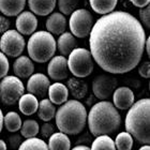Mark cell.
Wrapping results in <instances>:
<instances>
[{"mask_svg": "<svg viewBox=\"0 0 150 150\" xmlns=\"http://www.w3.org/2000/svg\"><path fill=\"white\" fill-rule=\"evenodd\" d=\"M54 133H55V129L50 123L45 122L44 125H42V127H41V134H42V136L44 138H50Z\"/></svg>", "mask_w": 150, "mask_h": 150, "instance_id": "34", "label": "cell"}, {"mask_svg": "<svg viewBox=\"0 0 150 150\" xmlns=\"http://www.w3.org/2000/svg\"><path fill=\"white\" fill-rule=\"evenodd\" d=\"M115 147L118 150H131L133 147V137L129 134L128 132H120L116 136L115 141Z\"/></svg>", "mask_w": 150, "mask_h": 150, "instance_id": "29", "label": "cell"}, {"mask_svg": "<svg viewBox=\"0 0 150 150\" xmlns=\"http://www.w3.org/2000/svg\"><path fill=\"white\" fill-rule=\"evenodd\" d=\"M91 9L101 15H106L115 10L118 0H89Z\"/></svg>", "mask_w": 150, "mask_h": 150, "instance_id": "24", "label": "cell"}, {"mask_svg": "<svg viewBox=\"0 0 150 150\" xmlns=\"http://www.w3.org/2000/svg\"><path fill=\"white\" fill-rule=\"evenodd\" d=\"M10 69V63L6 56L0 52V78L6 77Z\"/></svg>", "mask_w": 150, "mask_h": 150, "instance_id": "32", "label": "cell"}, {"mask_svg": "<svg viewBox=\"0 0 150 150\" xmlns=\"http://www.w3.org/2000/svg\"><path fill=\"white\" fill-rule=\"evenodd\" d=\"M70 30L74 37L86 38L89 35L93 26V17L88 10L77 9L70 17Z\"/></svg>", "mask_w": 150, "mask_h": 150, "instance_id": "8", "label": "cell"}, {"mask_svg": "<svg viewBox=\"0 0 150 150\" xmlns=\"http://www.w3.org/2000/svg\"><path fill=\"white\" fill-rule=\"evenodd\" d=\"M56 40L47 31H37L32 33L27 43L29 58L32 61L44 63L50 61L56 53Z\"/></svg>", "mask_w": 150, "mask_h": 150, "instance_id": "5", "label": "cell"}, {"mask_svg": "<svg viewBox=\"0 0 150 150\" xmlns=\"http://www.w3.org/2000/svg\"><path fill=\"white\" fill-rule=\"evenodd\" d=\"M22 119L15 112H9L6 116H3V125L11 133H15L22 127Z\"/></svg>", "mask_w": 150, "mask_h": 150, "instance_id": "27", "label": "cell"}, {"mask_svg": "<svg viewBox=\"0 0 150 150\" xmlns=\"http://www.w3.org/2000/svg\"><path fill=\"white\" fill-rule=\"evenodd\" d=\"M24 92V84L16 76H6L0 81V100L6 105H14Z\"/></svg>", "mask_w": 150, "mask_h": 150, "instance_id": "7", "label": "cell"}, {"mask_svg": "<svg viewBox=\"0 0 150 150\" xmlns=\"http://www.w3.org/2000/svg\"><path fill=\"white\" fill-rule=\"evenodd\" d=\"M135 96L129 87H118L112 93L114 106L117 110H129L134 104Z\"/></svg>", "mask_w": 150, "mask_h": 150, "instance_id": "14", "label": "cell"}, {"mask_svg": "<svg viewBox=\"0 0 150 150\" xmlns=\"http://www.w3.org/2000/svg\"><path fill=\"white\" fill-rule=\"evenodd\" d=\"M18 150H48L47 144L41 138H28L19 145Z\"/></svg>", "mask_w": 150, "mask_h": 150, "instance_id": "30", "label": "cell"}, {"mask_svg": "<svg viewBox=\"0 0 150 150\" xmlns=\"http://www.w3.org/2000/svg\"><path fill=\"white\" fill-rule=\"evenodd\" d=\"M56 114V107L48 99H43L39 102V107H38V116L41 120L45 122L50 121L53 118H55Z\"/></svg>", "mask_w": 150, "mask_h": 150, "instance_id": "25", "label": "cell"}, {"mask_svg": "<svg viewBox=\"0 0 150 150\" xmlns=\"http://www.w3.org/2000/svg\"><path fill=\"white\" fill-rule=\"evenodd\" d=\"M78 0H58V8L62 15H71L78 6Z\"/></svg>", "mask_w": 150, "mask_h": 150, "instance_id": "31", "label": "cell"}, {"mask_svg": "<svg viewBox=\"0 0 150 150\" xmlns=\"http://www.w3.org/2000/svg\"><path fill=\"white\" fill-rule=\"evenodd\" d=\"M89 131L93 136L114 134L121 125V116L114 104L108 101L98 102L87 114Z\"/></svg>", "mask_w": 150, "mask_h": 150, "instance_id": "2", "label": "cell"}, {"mask_svg": "<svg viewBox=\"0 0 150 150\" xmlns=\"http://www.w3.org/2000/svg\"><path fill=\"white\" fill-rule=\"evenodd\" d=\"M139 19L146 28H150V6H147L139 10ZM141 23V24H142Z\"/></svg>", "mask_w": 150, "mask_h": 150, "instance_id": "33", "label": "cell"}, {"mask_svg": "<svg viewBox=\"0 0 150 150\" xmlns=\"http://www.w3.org/2000/svg\"><path fill=\"white\" fill-rule=\"evenodd\" d=\"M145 50H146L147 56H150V39L149 38H146V42H145Z\"/></svg>", "mask_w": 150, "mask_h": 150, "instance_id": "39", "label": "cell"}, {"mask_svg": "<svg viewBox=\"0 0 150 150\" xmlns=\"http://www.w3.org/2000/svg\"><path fill=\"white\" fill-rule=\"evenodd\" d=\"M26 47L25 39L16 30H8L0 39V50L6 56L19 57Z\"/></svg>", "mask_w": 150, "mask_h": 150, "instance_id": "9", "label": "cell"}, {"mask_svg": "<svg viewBox=\"0 0 150 150\" xmlns=\"http://www.w3.org/2000/svg\"><path fill=\"white\" fill-rule=\"evenodd\" d=\"M0 150H6V144L3 139H0Z\"/></svg>", "mask_w": 150, "mask_h": 150, "instance_id": "42", "label": "cell"}, {"mask_svg": "<svg viewBox=\"0 0 150 150\" xmlns=\"http://www.w3.org/2000/svg\"><path fill=\"white\" fill-rule=\"evenodd\" d=\"M10 142H11V147L12 148H16L19 144V142H21V138H19V136H17V135H13L12 137H10Z\"/></svg>", "mask_w": 150, "mask_h": 150, "instance_id": "38", "label": "cell"}, {"mask_svg": "<svg viewBox=\"0 0 150 150\" xmlns=\"http://www.w3.org/2000/svg\"><path fill=\"white\" fill-rule=\"evenodd\" d=\"M67 88L71 92L75 100H81L86 97L88 92V85L86 81H84L81 78L71 77L67 81Z\"/></svg>", "mask_w": 150, "mask_h": 150, "instance_id": "21", "label": "cell"}, {"mask_svg": "<svg viewBox=\"0 0 150 150\" xmlns=\"http://www.w3.org/2000/svg\"><path fill=\"white\" fill-rule=\"evenodd\" d=\"M48 150H70L71 149V141L69 136L64 133H54L48 138L47 144Z\"/></svg>", "mask_w": 150, "mask_h": 150, "instance_id": "23", "label": "cell"}, {"mask_svg": "<svg viewBox=\"0 0 150 150\" xmlns=\"http://www.w3.org/2000/svg\"><path fill=\"white\" fill-rule=\"evenodd\" d=\"M45 26H46L47 32H50V35H62L63 32H66L67 29L66 16L58 12L52 13L50 17L46 19Z\"/></svg>", "mask_w": 150, "mask_h": 150, "instance_id": "16", "label": "cell"}, {"mask_svg": "<svg viewBox=\"0 0 150 150\" xmlns=\"http://www.w3.org/2000/svg\"><path fill=\"white\" fill-rule=\"evenodd\" d=\"M47 74L54 81H59L67 79L69 75V68H68V61L66 57H53L47 66Z\"/></svg>", "mask_w": 150, "mask_h": 150, "instance_id": "12", "label": "cell"}, {"mask_svg": "<svg viewBox=\"0 0 150 150\" xmlns=\"http://www.w3.org/2000/svg\"><path fill=\"white\" fill-rule=\"evenodd\" d=\"M2 128H3V114L1 108H0V133L2 131Z\"/></svg>", "mask_w": 150, "mask_h": 150, "instance_id": "41", "label": "cell"}, {"mask_svg": "<svg viewBox=\"0 0 150 150\" xmlns=\"http://www.w3.org/2000/svg\"><path fill=\"white\" fill-rule=\"evenodd\" d=\"M10 25H11V23L8 18H6V16H2L0 15V33H4L6 31H8L10 28Z\"/></svg>", "mask_w": 150, "mask_h": 150, "instance_id": "36", "label": "cell"}, {"mask_svg": "<svg viewBox=\"0 0 150 150\" xmlns=\"http://www.w3.org/2000/svg\"><path fill=\"white\" fill-rule=\"evenodd\" d=\"M50 86V78L46 75L42 73H35L29 77L27 83V91L35 98H44L47 94Z\"/></svg>", "mask_w": 150, "mask_h": 150, "instance_id": "11", "label": "cell"}, {"mask_svg": "<svg viewBox=\"0 0 150 150\" xmlns=\"http://www.w3.org/2000/svg\"><path fill=\"white\" fill-rule=\"evenodd\" d=\"M138 150H150V146L149 145H144V146H142Z\"/></svg>", "mask_w": 150, "mask_h": 150, "instance_id": "43", "label": "cell"}, {"mask_svg": "<svg viewBox=\"0 0 150 150\" xmlns=\"http://www.w3.org/2000/svg\"><path fill=\"white\" fill-rule=\"evenodd\" d=\"M13 71L16 77L29 78L35 72V64L27 56H19L13 63Z\"/></svg>", "mask_w": 150, "mask_h": 150, "instance_id": "15", "label": "cell"}, {"mask_svg": "<svg viewBox=\"0 0 150 150\" xmlns=\"http://www.w3.org/2000/svg\"><path fill=\"white\" fill-rule=\"evenodd\" d=\"M48 100L55 105H62L66 103L69 98V90L67 88L66 85L61 84V83H55V84L50 85L48 88Z\"/></svg>", "mask_w": 150, "mask_h": 150, "instance_id": "17", "label": "cell"}, {"mask_svg": "<svg viewBox=\"0 0 150 150\" xmlns=\"http://www.w3.org/2000/svg\"><path fill=\"white\" fill-rule=\"evenodd\" d=\"M130 1H131L135 6L141 8V9L149 6V2H150V0H130Z\"/></svg>", "mask_w": 150, "mask_h": 150, "instance_id": "37", "label": "cell"}, {"mask_svg": "<svg viewBox=\"0 0 150 150\" xmlns=\"http://www.w3.org/2000/svg\"><path fill=\"white\" fill-rule=\"evenodd\" d=\"M138 73L142 77L149 78L150 77V62L149 61H145L139 66L138 68Z\"/></svg>", "mask_w": 150, "mask_h": 150, "instance_id": "35", "label": "cell"}, {"mask_svg": "<svg viewBox=\"0 0 150 150\" xmlns=\"http://www.w3.org/2000/svg\"><path fill=\"white\" fill-rule=\"evenodd\" d=\"M118 86V81L114 76L107 74L98 75L92 83V91L94 97L101 101H106L112 97L114 91Z\"/></svg>", "mask_w": 150, "mask_h": 150, "instance_id": "10", "label": "cell"}, {"mask_svg": "<svg viewBox=\"0 0 150 150\" xmlns=\"http://www.w3.org/2000/svg\"><path fill=\"white\" fill-rule=\"evenodd\" d=\"M68 68L74 77H87L93 71V59L90 52L86 48H75L69 55Z\"/></svg>", "mask_w": 150, "mask_h": 150, "instance_id": "6", "label": "cell"}, {"mask_svg": "<svg viewBox=\"0 0 150 150\" xmlns=\"http://www.w3.org/2000/svg\"><path fill=\"white\" fill-rule=\"evenodd\" d=\"M39 107V101L38 99L30 93H24L18 100L19 110L26 116H30L35 114Z\"/></svg>", "mask_w": 150, "mask_h": 150, "instance_id": "22", "label": "cell"}, {"mask_svg": "<svg viewBox=\"0 0 150 150\" xmlns=\"http://www.w3.org/2000/svg\"><path fill=\"white\" fill-rule=\"evenodd\" d=\"M55 120L58 130L67 135L79 134L87 122V110L77 100H68L56 110Z\"/></svg>", "mask_w": 150, "mask_h": 150, "instance_id": "4", "label": "cell"}, {"mask_svg": "<svg viewBox=\"0 0 150 150\" xmlns=\"http://www.w3.org/2000/svg\"><path fill=\"white\" fill-rule=\"evenodd\" d=\"M19 130L23 137L28 139V138L37 137V135L40 132V125L33 119H27L24 121V123H22V127Z\"/></svg>", "mask_w": 150, "mask_h": 150, "instance_id": "26", "label": "cell"}, {"mask_svg": "<svg viewBox=\"0 0 150 150\" xmlns=\"http://www.w3.org/2000/svg\"><path fill=\"white\" fill-rule=\"evenodd\" d=\"M26 0H0V12L6 16H16L25 9Z\"/></svg>", "mask_w": 150, "mask_h": 150, "instance_id": "20", "label": "cell"}, {"mask_svg": "<svg viewBox=\"0 0 150 150\" xmlns=\"http://www.w3.org/2000/svg\"><path fill=\"white\" fill-rule=\"evenodd\" d=\"M77 46V42L75 40V37L71 32H63L58 38V41L56 42V47H58L59 53L61 56H69L73 50Z\"/></svg>", "mask_w": 150, "mask_h": 150, "instance_id": "19", "label": "cell"}, {"mask_svg": "<svg viewBox=\"0 0 150 150\" xmlns=\"http://www.w3.org/2000/svg\"><path fill=\"white\" fill-rule=\"evenodd\" d=\"M70 150H90V148L86 146V145H78V146H75L73 149H70Z\"/></svg>", "mask_w": 150, "mask_h": 150, "instance_id": "40", "label": "cell"}, {"mask_svg": "<svg viewBox=\"0 0 150 150\" xmlns=\"http://www.w3.org/2000/svg\"><path fill=\"white\" fill-rule=\"evenodd\" d=\"M90 150H117L115 147V143L108 135H101L96 137Z\"/></svg>", "mask_w": 150, "mask_h": 150, "instance_id": "28", "label": "cell"}, {"mask_svg": "<svg viewBox=\"0 0 150 150\" xmlns=\"http://www.w3.org/2000/svg\"><path fill=\"white\" fill-rule=\"evenodd\" d=\"M146 32L135 16L125 11L102 15L91 28L89 47L92 59L105 72L125 74L141 62Z\"/></svg>", "mask_w": 150, "mask_h": 150, "instance_id": "1", "label": "cell"}, {"mask_svg": "<svg viewBox=\"0 0 150 150\" xmlns=\"http://www.w3.org/2000/svg\"><path fill=\"white\" fill-rule=\"evenodd\" d=\"M31 13L40 16H46L52 13L56 6L57 0H27Z\"/></svg>", "mask_w": 150, "mask_h": 150, "instance_id": "18", "label": "cell"}, {"mask_svg": "<svg viewBox=\"0 0 150 150\" xmlns=\"http://www.w3.org/2000/svg\"><path fill=\"white\" fill-rule=\"evenodd\" d=\"M150 100L141 99L136 101L125 116V130L139 144L150 143Z\"/></svg>", "mask_w": 150, "mask_h": 150, "instance_id": "3", "label": "cell"}, {"mask_svg": "<svg viewBox=\"0 0 150 150\" xmlns=\"http://www.w3.org/2000/svg\"><path fill=\"white\" fill-rule=\"evenodd\" d=\"M16 31L22 35H30L35 33L38 28V19L33 13L30 11H23L17 15L15 22Z\"/></svg>", "mask_w": 150, "mask_h": 150, "instance_id": "13", "label": "cell"}]
</instances>
